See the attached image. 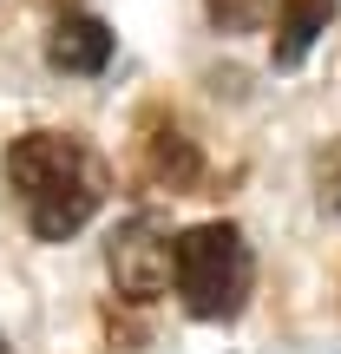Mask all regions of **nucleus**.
<instances>
[{
	"label": "nucleus",
	"mask_w": 341,
	"mask_h": 354,
	"mask_svg": "<svg viewBox=\"0 0 341 354\" xmlns=\"http://www.w3.org/2000/svg\"><path fill=\"white\" fill-rule=\"evenodd\" d=\"M7 177L20 190V210L33 223V236L66 243L92 223V210L105 203V158L73 131H26L7 151Z\"/></svg>",
	"instance_id": "f257e3e1"
},
{
	"label": "nucleus",
	"mask_w": 341,
	"mask_h": 354,
	"mask_svg": "<svg viewBox=\"0 0 341 354\" xmlns=\"http://www.w3.org/2000/svg\"><path fill=\"white\" fill-rule=\"evenodd\" d=\"M171 276L197 322H230L250 302L256 263H250V243H243L237 223H197L171 243Z\"/></svg>",
	"instance_id": "f03ea898"
},
{
	"label": "nucleus",
	"mask_w": 341,
	"mask_h": 354,
	"mask_svg": "<svg viewBox=\"0 0 341 354\" xmlns=\"http://www.w3.org/2000/svg\"><path fill=\"white\" fill-rule=\"evenodd\" d=\"M105 263H112L118 295H131V302L165 295V289H171V243H165V223H158V216H131V223H118Z\"/></svg>",
	"instance_id": "7ed1b4c3"
},
{
	"label": "nucleus",
	"mask_w": 341,
	"mask_h": 354,
	"mask_svg": "<svg viewBox=\"0 0 341 354\" xmlns=\"http://www.w3.org/2000/svg\"><path fill=\"white\" fill-rule=\"evenodd\" d=\"M138 151H145V177H151V184H165V190H197V177H203L197 145H190L171 118H145V145H138Z\"/></svg>",
	"instance_id": "20e7f679"
},
{
	"label": "nucleus",
	"mask_w": 341,
	"mask_h": 354,
	"mask_svg": "<svg viewBox=\"0 0 341 354\" xmlns=\"http://www.w3.org/2000/svg\"><path fill=\"white\" fill-rule=\"evenodd\" d=\"M46 59L59 66V73H105V59H112V26L92 20V13H66V20L53 26V39H46Z\"/></svg>",
	"instance_id": "39448f33"
},
{
	"label": "nucleus",
	"mask_w": 341,
	"mask_h": 354,
	"mask_svg": "<svg viewBox=\"0 0 341 354\" xmlns=\"http://www.w3.org/2000/svg\"><path fill=\"white\" fill-rule=\"evenodd\" d=\"M341 0H276V66H302Z\"/></svg>",
	"instance_id": "423d86ee"
},
{
	"label": "nucleus",
	"mask_w": 341,
	"mask_h": 354,
	"mask_svg": "<svg viewBox=\"0 0 341 354\" xmlns=\"http://www.w3.org/2000/svg\"><path fill=\"white\" fill-rule=\"evenodd\" d=\"M203 7H210V20L223 33H256L269 20V0H203Z\"/></svg>",
	"instance_id": "0eeeda50"
},
{
	"label": "nucleus",
	"mask_w": 341,
	"mask_h": 354,
	"mask_svg": "<svg viewBox=\"0 0 341 354\" xmlns=\"http://www.w3.org/2000/svg\"><path fill=\"white\" fill-rule=\"evenodd\" d=\"M322 197L341 210V138L329 145V158H322Z\"/></svg>",
	"instance_id": "6e6552de"
},
{
	"label": "nucleus",
	"mask_w": 341,
	"mask_h": 354,
	"mask_svg": "<svg viewBox=\"0 0 341 354\" xmlns=\"http://www.w3.org/2000/svg\"><path fill=\"white\" fill-rule=\"evenodd\" d=\"M0 354H13V348H7V335H0Z\"/></svg>",
	"instance_id": "1a4fd4ad"
}]
</instances>
